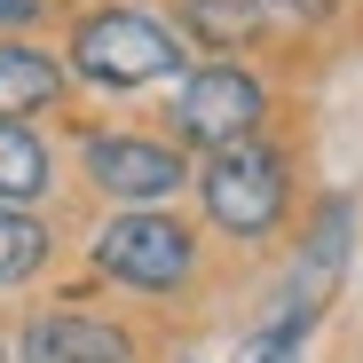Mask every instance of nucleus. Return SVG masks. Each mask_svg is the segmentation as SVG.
Here are the masks:
<instances>
[{"mask_svg":"<svg viewBox=\"0 0 363 363\" xmlns=\"http://www.w3.org/2000/svg\"><path fill=\"white\" fill-rule=\"evenodd\" d=\"M340 269H347V206H324V221H316V237H308V253H300L292 277H284V300H277L269 332H277V340H300V332L324 316V300H332Z\"/></svg>","mask_w":363,"mask_h":363,"instance_id":"39448f33","label":"nucleus"},{"mask_svg":"<svg viewBox=\"0 0 363 363\" xmlns=\"http://www.w3.org/2000/svg\"><path fill=\"white\" fill-rule=\"evenodd\" d=\"M206 213H213L229 237L277 229V213H284V166H277L261 143L213 150V166H206Z\"/></svg>","mask_w":363,"mask_h":363,"instance_id":"7ed1b4c3","label":"nucleus"},{"mask_svg":"<svg viewBox=\"0 0 363 363\" xmlns=\"http://www.w3.org/2000/svg\"><path fill=\"white\" fill-rule=\"evenodd\" d=\"M72 64H79L95 87H150V79H166V72L182 64V40H174L158 16H143V9H103V16L79 24Z\"/></svg>","mask_w":363,"mask_h":363,"instance_id":"f257e3e1","label":"nucleus"},{"mask_svg":"<svg viewBox=\"0 0 363 363\" xmlns=\"http://www.w3.org/2000/svg\"><path fill=\"white\" fill-rule=\"evenodd\" d=\"M324 9H332V0H261V16H308V24H316Z\"/></svg>","mask_w":363,"mask_h":363,"instance_id":"9b49d317","label":"nucleus"},{"mask_svg":"<svg viewBox=\"0 0 363 363\" xmlns=\"http://www.w3.org/2000/svg\"><path fill=\"white\" fill-rule=\"evenodd\" d=\"M174 135L182 143H206V150H229L261 127V79L237 72V64H213V72H190L174 87Z\"/></svg>","mask_w":363,"mask_h":363,"instance_id":"f03ea898","label":"nucleus"},{"mask_svg":"<svg viewBox=\"0 0 363 363\" xmlns=\"http://www.w3.org/2000/svg\"><path fill=\"white\" fill-rule=\"evenodd\" d=\"M55 95H64V72H55L40 48H16V40H0V118L48 111Z\"/></svg>","mask_w":363,"mask_h":363,"instance_id":"6e6552de","label":"nucleus"},{"mask_svg":"<svg viewBox=\"0 0 363 363\" xmlns=\"http://www.w3.org/2000/svg\"><path fill=\"white\" fill-rule=\"evenodd\" d=\"M32 190H48V150L16 127V118H0V206L32 198Z\"/></svg>","mask_w":363,"mask_h":363,"instance_id":"1a4fd4ad","label":"nucleus"},{"mask_svg":"<svg viewBox=\"0 0 363 363\" xmlns=\"http://www.w3.org/2000/svg\"><path fill=\"white\" fill-rule=\"evenodd\" d=\"M87 174L111 198H166L182 182V158L166 143H143V135H95L87 143Z\"/></svg>","mask_w":363,"mask_h":363,"instance_id":"423d86ee","label":"nucleus"},{"mask_svg":"<svg viewBox=\"0 0 363 363\" xmlns=\"http://www.w3.org/2000/svg\"><path fill=\"white\" fill-rule=\"evenodd\" d=\"M24 363H135V347H127V332H111L95 316H32Z\"/></svg>","mask_w":363,"mask_h":363,"instance_id":"0eeeda50","label":"nucleus"},{"mask_svg":"<svg viewBox=\"0 0 363 363\" xmlns=\"http://www.w3.org/2000/svg\"><path fill=\"white\" fill-rule=\"evenodd\" d=\"M0 363H9V355H0Z\"/></svg>","mask_w":363,"mask_h":363,"instance_id":"ddd939ff","label":"nucleus"},{"mask_svg":"<svg viewBox=\"0 0 363 363\" xmlns=\"http://www.w3.org/2000/svg\"><path fill=\"white\" fill-rule=\"evenodd\" d=\"M40 261H48V229L16 206H0V284H24Z\"/></svg>","mask_w":363,"mask_h":363,"instance_id":"9d476101","label":"nucleus"},{"mask_svg":"<svg viewBox=\"0 0 363 363\" xmlns=\"http://www.w3.org/2000/svg\"><path fill=\"white\" fill-rule=\"evenodd\" d=\"M95 261L135 292H174L190 277V229L174 213H127V221H111L95 237Z\"/></svg>","mask_w":363,"mask_h":363,"instance_id":"20e7f679","label":"nucleus"},{"mask_svg":"<svg viewBox=\"0 0 363 363\" xmlns=\"http://www.w3.org/2000/svg\"><path fill=\"white\" fill-rule=\"evenodd\" d=\"M0 16H9V24H16V16H32V0H0Z\"/></svg>","mask_w":363,"mask_h":363,"instance_id":"f8f14e48","label":"nucleus"}]
</instances>
